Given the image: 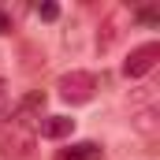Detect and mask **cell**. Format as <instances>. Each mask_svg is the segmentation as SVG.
<instances>
[{"instance_id":"7","label":"cell","mask_w":160,"mask_h":160,"mask_svg":"<svg viewBox=\"0 0 160 160\" xmlns=\"http://www.w3.org/2000/svg\"><path fill=\"white\" fill-rule=\"evenodd\" d=\"M119 38V22H116V15L112 19H104V26H101V34H97V52H108L112 45Z\"/></svg>"},{"instance_id":"4","label":"cell","mask_w":160,"mask_h":160,"mask_svg":"<svg viewBox=\"0 0 160 160\" xmlns=\"http://www.w3.org/2000/svg\"><path fill=\"white\" fill-rule=\"evenodd\" d=\"M38 134L48 138V142H63L75 134V119L71 116H41L38 119Z\"/></svg>"},{"instance_id":"6","label":"cell","mask_w":160,"mask_h":160,"mask_svg":"<svg viewBox=\"0 0 160 160\" xmlns=\"http://www.w3.org/2000/svg\"><path fill=\"white\" fill-rule=\"evenodd\" d=\"M160 112L149 104V108H142V112H134V119H130V127L138 130V134H157L160 130V119H157Z\"/></svg>"},{"instance_id":"9","label":"cell","mask_w":160,"mask_h":160,"mask_svg":"<svg viewBox=\"0 0 160 160\" xmlns=\"http://www.w3.org/2000/svg\"><path fill=\"white\" fill-rule=\"evenodd\" d=\"M38 15L45 19V22H52V19H60V8H56V4H41V8H38Z\"/></svg>"},{"instance_id":"10","label":"cell","mask_w":160,"mask_h":160,"mask_svg":"<svg viewBox=\"0 0 160 160\" xmlns=\"http://www.w3.org/2000/svg\"><path fill=\"white\" fill-rule=\"evenodd\" d=\"M4 34H11V15L0 8V38H4Z\"/></svg>"},{"instance_id":"5","label":"cell","mask_w":160,"mask_h":160,"mask_svg":"<svg viewBox=\"0 0 160 160\" xmlns=\"http://www.w3.org/2000/svg\"><path fill=\"white\" fill-rule=\"evenodd\" d=\"M52 160H104V149L97 142H71V145L56 149Z\"/></svg>"},{"instance_id":"3","label":"cell","mask_w":160,"mask_h":160,"mask_svg":"<svg viewBox=\"0 0 160 160\" xmlns=\"http://www.w3.org/2000/svg\"><path fill=\"white\" fill-rule=\"evenodd\" d=\"M157 60H160V45L157 41H145V45L130 48V56L123 60V75H127V78H145V75L157 67Z\"/></svg>"},{"instance_id":"11","label":"cell","mask_w":160,"mask_h":160,"mask_svg":"<svg viewBox=\"0 0 160 160\" xmlns=\"http://www.w3.org/2000/svg\"><path fill=\"white\" fill-rule=\"evenodd\" d=\"M4 86H8V82H4V78H0V97H4Z\"/></svg>"},{"instance_id":"1","label":"cell","mask_w":160,"mask_h":160,"mask_svg":"<svg viewBox=\"0 0 160 160\" xmlns=\"http://www.w3.org/2000/svg\"><path fill=\"white\" fill-rule=\"evenodd\" d=\"M34 138H38V127L15 116H0V157L4 160H26L34 153Z\"/></svg>"},{"instance_id":"8","label":"cell","mask_w":160,"mask_h":160,"mask_svg":"<svg viewBox=\"0 0 160 160\" xmlns=\"http://www.w3.org/2000/svg\"><path fill=\"white\" fill-rule=\"evenodd\" d=\"M134 19H138V22H145V26H157V22H160V15L153 11V8H138V11H134Z\"/></svg>"},{"instance_id":"2","label":"cell","mask_w":160,"mask_h":160,"mask_svg":"<svg viewBox=\"0 0 160 160\" xmlns=\"http://www.w3.org/2000/svg\"><path fill=\"white\" fill-rule=\"evenodd\" d=\"M97 75L93 71H82V67H75V71H63L60 75V82H56V93H60V101H67V104H89L93 97H97Z\"/></svg>"}]
</instances>
